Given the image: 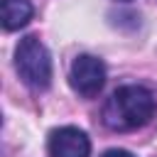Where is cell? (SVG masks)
Segmentation results:
<instances>
[{"label":"cell","instance_id":"obj_5","mask_svg":"<svg viewBox=\"0 0 157 157\" xmlns=\"http://www.w3.org/2000/svg\"><path fill=\"white\" fill-rule=\"evenodd\" d=\"M32 2L29 0H2L0 2V20L7 32L25 27L32 20Z\"/></svg>","mask_w":157,"mask_h":157},{"label":"cell","instance_id":"obj_6","mask_svg":"<svg viewBox=\"0 0 157 157\" xmlns=\"http://www.w3.org/2000/svg\"><path fill=\"white\" fill-rule=\"evenodd\" d=\"M101 157H132L128 150H108V152H103Z\"/></svg>","mask_w":157,"mask_h":157},{"label":"cell","instance_id":"obj_1","mask_svg":"<svg viewBox=\"0 0 157 157\" xmlns=\"http://www.w3.org/2000/svg\"><path fill=\"white\" fill-rule=\"evenodd\" d=\"M157 110V98L150 88L140 83L120 86L110 93V98L103 105V125L115 132H130L152 120Z\"/></svg>","mask_w":157,"mask_h":157},{"label":"cell","instance_id":"obj_2","mask_svg":"<svg viewBox=\"0 0 157 157\" xmlns=\"http://www.w3.org/2000/svg\"><path fill=\"white\" fill-rule=\"evenodd\" d=\"M15 69L22 83L29 86L32 91H47L52 83V56L34 34L20 39L15 49Z\"/></svg>","mask_w":157,"mask_h":157},{"label":"cell","instance_id":"obj_4","mask_svg":"<svg viewBox=\"0 0 157 157\" xmlns=\"http://www.w3.org/2000/svg\"><path fill=\"white\" fill-rule=\"evenodd\" d=\"M47 150H49V157H88L91 140L83 130L74 125H64V128L52 130Z\"/></svg>","mask_w":157,"mask_h":157},{"label":"cell","instance_id":"obj_7","mask_svg":"<svg viewBox=\"0 0 157 157\" xmlns=\"http://www.w3.org/2000/svg\"><path fill=\"white\" fill-rule=\"evenodd\" d=\"M118 2H128V0H118Z\"/></svg>","mask_w":157,"mask_h":157},{"label":"cell","instance_id":"obj_3","mask_svg":"<svg viewBox=\"0 0 157 157\" xmlns=\"http://www.w3.org/2000/svg\"><path fill=\"white\" fill-rule=\"evenodd\" d=\"M69 83L81 98H93L105 83V64L98 56L78 54L69 69Z\"/></svg>","mask_w":157,"mask_h":157}]
</instances>
